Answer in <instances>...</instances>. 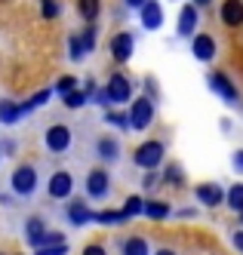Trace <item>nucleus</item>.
<instances>
[{
  "label": "nucleus",
  "mask_w": 243,
  "mask_h": 255,
  "mask_svg": "<svg viewBox=\"0 0 243 255\" xmlns=\"http://www.w3.org/2000/svg\"><path fill=\"white\" fill-rule=\"evenodd\" d=\"M151 120H154L151 99H136L133 102V111H129V126H133V129H148Z\"/></svg>",
  "instance_id": "1"
},
{
  "label": "nucleus",
  "mask_w": 243,
  "mask_h": 255,
  "mask_svg": "<svg viewBox=\"0 0 243 255\" xmlns=\"http://www.w3.org/2000/svg\"><path fill=\"white\" fill-rule=\"evenodd\" d=\"M160 160H163V144L160 141H145L136 148V163L142 169H154Z\"/></svg>",
  "instance_id": "2"
},
{
  "label": "nucleus",
  "mask_w": 243,
  "mask_h": 255,
  "mask_svg": "<svg viewBox=\"0 0 243 255\" xmlns=\"http://www.w3.org/2000/svg\"><path fill=\"white\" fill-rule=\"evenodd\" d=\"M34 188H37V169L34 166H18L12 172V191L22 194V197H28Z\"/></svg>",
  "instance_id": "3"
},
{
  "label": "nucleus",
  "mask_w": 243,
  "mask_h": 255,
  "mask_svg": "<svg viewBox=\"0 0 243 255\" xmlns=\"http://www.w3.org/2000/svg\"><path fill=\"white\" fill-rule=\"evenodd\" d=\"M105 96H108V102L123 105L129 96H133V86H129V80H126L123 74H114V77L108 80V86H105Z\"/></svg>",
  "instance_id": "4"
},
{
  "label": "nucleus",
  "mask_w": 243,
  "mask_h": 255,
  "mask_svg": "<svg viewBox=\"0 0 243 255\" xmlns=\"http://www.w3.org/2000/svg\"><path fill=\"white\" fill-rule=\"evenodd\" d=\"M68 144H71V129H68V126H49V129H46V148L52 154L68 151Z\"/></svg>",
  "instance_id": "5"
},
{
  "label": "nucleus",
  "mask_w": 243,
  "mask_h": 255,
  "mask_svg": "<svg viewBox=\"0 0 243 255\" xmlns=\"http://www.w3.org/2000/svg\"><path fill=\"white\" fill-rule=\"evenodd\" d=\"M111 56H114V62H126L133 56V34H117L111 40Z\"/></svg>",
  "instance_id": "6"
},
{
  "label": "nucleus",
  "mask_w": 243,
  "mask_h": 255,
  "mask_svg": "<svg viewBox=\"0 0 243 255\" xmlns=\"http://www.w3.org/2000/svg\"><path fill=\"white\" fill-rule=\"evenodd\" d=\"M210 86L216 89L219 96H225L228 102H237V89H234V83L222 74V71H213V74H210Z\"/></svg>",
  "instance_id": "7"
},
{
  "label": "nucleus",
  "mask_w": 243,
  "mask_h": 255,
  "mask_svg": "<svg viewBox=\"0 0 243 255\" xmlns=\"http://www.w3.org/2000/svg\"><path fill=\"white\" fill-rule=\"evenodd\" d=\"M86 194L89 197H105L108 194V172L105 169H92L86 178Z\"/></svg>",
  "instance_id": "8"
},
{
  "label": "nucleus",
  "mask_w": 243,
  "mask_h": 255,
  "mask_svg": "<svg viewBox=\"0 0 243 255\" xmlns=\"http://www.w3.org/2000/svg\"><path fill=\"white\" fill-rule=\"evenodd\" d=\"M142 25H145L148 31H154V28H160V25H163V9H160V3L148 0V3L142 6Z\"/></svg>",
  "instance_id": "9"
},
{
  "label": "nucleus",
  "mask_w": 243,
  "mask_h": 255,
  "mask_svg": "<svg viewBox=\"0 0 243 255\" xmlns=\"http://www.w3.org/2000/svg\"><path fill=\"white\" fill-rule=\"evenodd\" d=\"M197 200L203 206H219L222 200H225V191H222L219 185H213V181H207V185L197 188Z\"/></svg>",
  "instance_id": "10"
},
{
  "label": "nucleus",
  "mask_w": 243,
  "mask_h": 255,
  "mask_svg": "<svg viewBox=\"0 0 243 255\" xmlns=\"http://www.w3.org/2000/svg\"><path fill=\"white\" fill-rule=\"evenodd\" d=\"M71 175L68 172H55L52 178H49V197H55V200H65L68 194H71Z\"/></svg>",
  "instance_id": "11"
},
{
  "label": "nucleus",
  "mask_w": 243,
  "mask_h": 255,
  "mask_svg": "<svg viewBox=\"0 0 243 255\" xmlns=\"http://www.w3.org/2000/svg\"><path fill=\"white\" fill-rule=\"evenodd\" d=\"M222 22H225L228 28L243 25V3L240 0H225V6H222Z\"/></svg>",
  "instance_id": "12"
},
{
  "label": "nucleus",
  "mask_w": 243,
  "mask_h": 255,
  "mask_svg": "<svg viewBox=\"0 0 243 255\" xmlns=\"http://www.w3.org/2000/svg\"><path fill=\"white\" fill-rule=\"evenodd\" d=\"M191 49H194V56H197L200 62H210V59L216 56V40L210 37V34H197Z\"/></svg>",
  "instance_id": "13"
},
{
  "label": "nucleus",
  "mask_w": 243,
  "mask_h": 255,
  "mask_svg": "<svg viewBox=\"0 0 243 255\" xmlns=\"http://www.w3.org/2000/svg\"><path fill=\"white\" fill-rule=\"evenodd\" d=\"M25 234H28V243L31 246H37V249H43L46 246V228H43V222H40V218H31V222H28V228H25Z\"/></svg>",
  "instance_id": "14"
},
{
  "label": "nucleus",
  "mask_w": 243,
  "mask_h": 255,
  "mask_svg": "<svg viewBox=\"0 0 243 255\" xmlns=\"http://www.w3.org/2000/svg\"><path fill=\"white\" fill-rule=\"evenodd\" d=\"M194 25H197V6L191 3V6H185L182 9V15H179V34H194Z\"/></svg>",
  "instance_id": "15"
},
{
  "label": "nucleus",
  "mask_w": 243,
  "mask_h": 255,
  "mask_svg": "<svg viewBox=\"0 0 243 255\" xmlns=\"http://www.w3.org/2000/svg\"><path fill=\"white\" fill-rule=\"evenodd\" d=\"M22 114H25L22 105H15V102H9V99L0 102V123H15Z\"/></svg>",
  "instance_id": "16"
},
{
  "label": "nucleus",
  "mask_w": 243,
  "mask_h": 255,
  "mask_svg": "<svg viewBox=\"0 0 243 255\" xmlns=\"http://www.w3.org/2000/svg\"><path fill=\"white\" fill-rule=\"evenodd\" d=\"M92 218L99 225H120V222H126V212L123 209H102V212H92Z\"/></svg>",
  "instance_id": "17"
},
{
  "label": "nucleus",
  "mask_w": 243,
  "mask_h": 255,
  "mask_svg": "<svg viewBox=\"0 0 243 255\" xmlns=\"http://www.w3.org/2000/svg\"><path fill=\"white\" fill-rule=\"evenodd\" d=\"M68 218H71V225H86L89 218H92V212L77 200V203H71V206H68Z\"/></svg>",
  "instance_id": "18"
},
{
  "label": "nucleus",
  "mask_w": 243,
  "mask_h": 255,
  "mask_svg": "<svg viewBox=\"0 0 243 255\" xmlns=\"http://www.w3.org/2000/svg\"><path fill=\"white\" fill-rule=\"evenodd\" d=\"M123 255H148V243L142 237H133V240L123 243Z\"/></svg>",
  "instance_id": "19"
},
{
  "label": "nucleus",
  "mask_w": 243,
  "mask_h": 255,
  "mask_svg": "<svg viewBox=\"0 0 243 255\" xmlns=\"http://www.w3.org/2000/svg\"><path fill=\"white\" fill-rule=\"evenodd\" d=\"M145 215H151V218H166V215H170V206L160 203V200H148V203H145Z\"/></svg>",
  "instance_id": "20"
},
{
  "label": "nucleus",
  "mask_w": 243,
  "mask_h": 255,
  "mask_svg": "<svg viewBox=\"0 0 243 255\" xmlns=\"http://www.w3.org/2000/svg\"><path fill=\"white\" fill-rule=\"evenodd\" d=\"M77 9H80V15L86 22H92L99 15V0H77Z\"/></svg>",
  "instance_id": "21"
},
{
  "label": "nucleus",
  "mask_w": 243,
  "mask_h": 255,
  "mask_svg": "<svg viewBox=\"0 0 243 255\" xmlns=\"http://www.w3.org/2000/svg\"><path fill=\"white\" fill-rule=\"evenodd\" d=\"M225 200H228V206H231V209L243 212V185H234V188L228 191V197H225Z\"/></svg>",
  "instance_id": "22"
},
{
  "label": "nucleus",
  "mask_w": 243,
  "mask_h": 255,
  "mask_svg": "<svg viewBox=\"0 0 243 255\" xmlns=\"http://www.w3.org/2000/svg\"><path fill=\"white\" fill-rule=\"evenodd\" d=\"M99 154H102L105 160H114V157H117V141H114V138H102V141H99Z\"/></svg>",
  "instance_id": "23"
},
{
  "label": "nucleus",
  "mask_w": 243,
  "mask_h": 255,
  "mask_svg": "<svg viewBox=\"0 0 243 255\" xmlns=\"http://www.w3.org/2000/svg\"><path fill=\"white\" fill-rule=\"evenodd\" d=\"M123 212H126V218H133V215H139V212H145V203L139 197H129L126 203H123Z\"/></svg>",
  "instance_id": "24"
},
{
  "label": "nucleus",
  "mask_w": 243,
  "mask_h": 255,
  "mask_svg": "<svg viewBox=\"0 0 243 255\" xmlns=\"http://www.w3.org/2000/svg\"><path fill=\"white\" fill-rule=\"evenodd\" d=\"M49 96H52V93H49V89H43V93H37L34 99H28V102H25L22 108H25V111H31V108H40V105H43V102H46Z\"/></svg>",
  "instance_id": "25"
},
{
  "label": "nucleus",
  "mask_w": 243,
  "mask_h": 255,
  "mask_svg": "<svg viewBox=\"0 0 243 255\" xmlns=\"http://www.w3.org/2000/svg\"><path fill=\"white\" fill-rule=\"evenodd\" d=\"M74 89H77V80H74V77H62L59 83H55V93H74Z\"/></svg>",
  "instance_id": "26"
},
{
  "label": "nucleus",
  "mask_w": 243,
  "mask_h": 255,
  "mask_svg": "<svg viewBox=\"0 0 243 255\" xmlns=\"http://www.w3.org/2000/svg\"><path fill=\"white\" fill-rule=\"evenodd\" d=\"M83 102H86V96L80 93V89H74V93H68V96H65V105H68V108H80Z\"/></svg>",
  "instance_id": "27"
},
{
  "label": "nucleus",
  "mask_w": 243,
  "mask_h": 255,
  "mask_svg": "<svg viewBox=\"0 0 243 255\" xmlns=\"http://www.w3.org/2000/svg\"><path fill=\"white\" fill-rule=\"evenodd\" d=\"M83 52H86V46H83V40H80V37H74V40H71V59H80V56H83Z\"/></svg>",
  "instance_id": "28"
},
{
  "label": "nucleus",
  "mask_w": 243,
  "mask_h": 255,
  "mask_svg": "<svg viewBox=\"0 0 243 255\" xmlns=\"http://www.w3.org/2000/svg\"><path fill=\"white\" fill-rule=\"evenodd\" d=\"M108 123H114V126H120V129H126V126H129V117H126V114H108Z\"/></svg>",
  "instance_id": "29"
},
{
  "label": "nucleus",
  "mask_w": 243,
  "mask_h": 255,
  "mask_svg": "<svg viewBox=\"0 0 243 255\" xmlns=\"http://www.w3.org/2000/svg\"><path fill=\"white\" fill-rule=\"evenodd\" d=\"M55 15H59V6L52 0H43V19H55Z\"/></svg>",
  "instance_id": "30"
},
{
  "label": "nucleus",
  "mask_w": 243,
  "mask_h": 255,
  "mask_svg": "<svg viewBox=\"0 0 243 255\" xmlns=\"http://www.w3.org/2000/svg\"><path fill=\"white\" fill-rule=\"evenodd\" d=\"M68 249H65V243L62 246H46V249H37V255H65Z\"/></svg>",
  "instance_id": "31"
},
{
  "label": "nucleus",
  "mask_w": 243,
  "mask_h": 255,
  "mask_svg": "<svg viewBox=\"0 0 243 255\" xmlns=\"http://www.w3.org/2000/svg\"><path fill=\"white\" fill-rule=\"evenodd\" d=\"M80 40H83V46H86V49H92V46H96V31H92V28H86Z\"/></svg>",
  "instance_id": "32"
},
{
  "label": "nucleus",
  "mask_w": 243,
  "mask_h": 255,
  "mask_svg": "<svg viewBox=\"0 0 243 255\" xmlns=\"http://www.w3.org/2000/svg\"><path fill=\"white\" fill-rule=\"evenodd\" d=\"M166 181H176V185H179V181H182V169L170 166V169H166Z\"/></svg>",
  "instance_id": "33"
},
{
  "label": "nucleus",
  "mask_w": 243,
  "mask_h": 255,
  "mask_svg": "<svg viewBox=\"0 0 243 255\" xmlns=\"http://www.w3.org/2000/svg\"><path fill=\"white\" fill-rule=\"evenodd\" d=\"M83 255H108V252H105L102 246H96V243H92V246H86V249H83Z\"/></svg>",
  "instance_id": "34"
},
{
  "label": "nucleus",
  "mask_w": 243,
  "mask_h": 255,
  "mask_svg": "<svg viewBox=\"0 0 243 255\" xmlns=\"http://www.w3.org/2000/svg\"><path fill=\"white\" fill-rule=\"evenodd\" d=\"M234 169H237V172H243V151H237V154H234Z\"/></svg>",
  "instance_id": "35"
},
{
  "label": "nucleus",
  "mask_w": 243,
  "mask_h": 255,
  "mask_svg": "<svg viewBox=\"0 0 243 255\" xmlns=\"http://www.w3.org/2000/svg\"><path fill=\"white\" fill-rule=\"evenodd\" d=\"M234 246L243 252V231H240V234H234Z\"/></svg>",
  "instance_id": "36"
},
{
  "label": "nucleus",
  "mask_w": 243,
  "mask_h": 255,
  "mask_svg": "<svg viewBox=\"0 0 243 255\" xmlns=\"http://www.w3.org/2000/svg\"><path fill=\"white\" fill-rule=\"evenodd\" d=\"M154 181H157V175H154V172H148V175H145V188H151Z\"/></svg>",
  "instance_id": "37"
},
{
  "label": "nucleus",
  "mask_w": 243,
  "mask_h": 255,
  "mask_svg": "<svg viewBox=\"0 0 243 255\" xmlns=\"http://www.w3.org/2000/svg\"><path fill=\"white\" fill-rule=\"evenodd\" d=\"M148 0H126V6H145Z\"/></svg>",
  "instance_id": "38"
},
{
  "label": "nucleus",
  "mask_w": 243,
  "mask_h": 255,
  "mask_svg": "<svg viewBox=\"0 0 243 255\" xmlns=\"http://www.w3.org/2000/svg\"><path fill=\"white\" fill-rule=\"evenodd\" d=\"M157 255H176V252H173V249H160Z\"/></svg>",
  "instance_id": "39"
},
{
  "label": "nucleus",
  "mask_w": 243,
  "mask_h": 255,
  "mask_svg": "<svg viewBox=\"0 0 243 255\" xmlns=\"http://www.w3.org/2000/svg\"><path fill=\"white\" fill-rule=\"evenodd\" d=\"M210 3V0H194V6H207Z\"/></svg>",
  "instance_id": "40"
},
{
  "label": "nucleus",
  "mask_w": 243,
  "mask_h": 255,
  "mask_svg": "<svg viewBox=\"0 0 243 255\" xmlns=\"http://www.w3.org/2000/svg\"><path fill=\"white\" fill-rule=\"evenodd\" d=\"M240 222H243V212H240Z\"/></svg>",
  "instance_id": "41"
}]
</instances>
